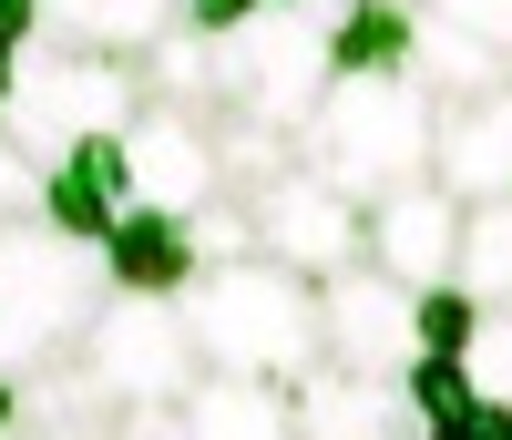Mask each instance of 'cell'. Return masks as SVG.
<instances>
[{
  "instance_id": "7",
  "label": "cell",
  "mask_w": 512,
  "mask_h": 440,
  "mask_svg": "<svg viewBox=\"0 0 512 440\" xmlns=\"http://www.w3.org/2000/svg\"><path fill=\"white\" fill-rule=\"evenodd\" d=\"M246 226H256V256H277V267H297V277H338V267L369 256V205H349L308 164L267 174V185L246 195Z\"/></svg>"
},
{
  "instance_id": "25",
  "label": "cell",
  "mask_w": 512,
  "mask_h": 440,
  "mask_svg": "<svg viewBox=\"0 0 512 440\" xmlns=\"http://www.w3.org/2000/svg\"><path fill=\"white\" fill-rule=\"evenodd\" d=\"M267 0H185V31H205V41H226V31H246Z\"/></svg>"
},
{
  "instance_id": "23",
  "label": "cell",
  "mask_w": 512,
  "mask_h": 440,
  "mask_svg": "<svg viewBox=\"0 0 512 440\" xmlns=\"http://www.w3.org/2000/svg\"><path fill=\"white\" fill-rule=\"evenodd\" d=\"M420 11H441L451 31H472V41H492V52L512 62V0H420Z\"/></svg>"
},
{
  "instance_id": "6",
  "label": "cell",
  "mask_w": 512,
  "mask_h": 440,
  "mask_svg": "<svg viewBox=\"0 0 512 440\" xmlns=\"http://www.w3.org/2000/svg\"><path fill=\"white\" fill-rule=\"evenodd\" d=\"M72 359L93 369V389H103L113 410H175L185 389L205 379V348L185 328V307L175 297H134V287L103 297V318L82 328Z\"/></svg>"
},
{
  "instance_id": "21",
  "label": "cell",
  "mask_w": 512,
  "mask_h": 440,
  "mask_svg": "<svg viewBox=\"0 0 512 440\" xmlns=\"http://www.w3.org/2000/svg\"><path fill=\"white\" fill-rule=\"evenodd\" d=\"M410 328H420V359H461L482 338V297L472 287H420L410 297Z\"/></svg>"
},
{
  "instance_id": "16",
  "label": "cell",
  "mask_w": 512,
  "mask_h": 440,
  "mask_svg": "<svg viewBox=\"0 0 512 440\" xmlns=\"http://www.w3.org/2000/svg\"><path fill=\"white\" fill-rule=\"evenodd\" d=\"M185 440H297V410L277 379H236V369H205L185 400H175Z\"/></svg>"
},
{
  "instance_id": "11",
  "label": "cell",
  "mask_w": 512,
  "mask_h": 440,
  "mask_svg": "<svg viewBox=\"0 0 512 440\" xmlns=\"http://www.w3.org/2000/svg\"><path fill=\"white\" fill-rule=\"evenodd\" d=\"M431 185L461 205H492L512 195V82L472 103H441V134H431Z\"/></svg>"
},
{
  "instance_id": "26",
  "label": "cell",
  "mask_w": 512,
  "mask_h": 440,
  "mask_svg": "<svg viewBox=\"0 0 512 440\" xmlns=\"http://www.w3.org/2000/svg\"><path fill=\"white\" fill-rule=\"evenodd\" d=\"M0 440H21V379L0 369Z\"/></svg>"
},
{
  "instance_id": "10",
  "label": "cell",
  "mask_w": 512,
  "mask_h": 440,
  "mask_svg": "<svg viewBox=\"0 0 512 440\" xmlns=\"http://www.w3.org/2000/svg\"><path fill=\"white\" fill-rule=\"evenodd\" d=\"M451 256H461V195L400 185V195L369 205V267L400 277L410 297H420V287H451Z\"/></svg>"
},
{
  "instance_id": "5",
  "label": "cell",
  "mask_w": 512,
  "mask_h": 440,
  "mask_svg": "<svg viewBox=\"0 0 512 440\" xmlns=\"http://www.w3.org/2000/svg\"><path fill=\"white\" fill-rule=\"evenodd\" d=\"M328 0H267L246 31L216 41V113L277 123V134H308V113L328 93Z\"/></svg>"
},
{
  "instance_id": "20",
  "label": "cell",
  "mask_w": 512,
  "mask_h": 440,
  "mask_svg": "<svg viewBox=\"0 0 512 440\" xmlns=\"http://www.w3.org/2000/svg\"><path fill=\"white\" fill-rule=\"evenodd\" d=\"M400 400H410L420 430H451L461 410H482V389H472L461 359H410V369H400Z\"/></svg>"
},
{
  "instance_id": "15",
  "label": "cell",
  "mask_w": 512,
  "mask_h": 440,
  "mask_svg": "<svg viewBox=\"0 0 512 440\" xmlns=\"http://www.w3.org/2000/svg\"><path fill=\"white\" fill-rule=\"evenodd\" d=\"M103 267H113V287H134V297H185V287L205 277V246H195L185 215L134 205V215L103 236Z\"/></svg>"
},
{
  "instance_id": "8",
  "label": "cell",
  "mask_w": 512,
  "mask_h": 440,
  "mask_svg": "<svg viewBox=\"0 0 512 440\" xmlns=\"http://www.w3.org/2000/svg\"><path fill=\"white\" fill-rule=\"evenodd\" d=\"M123 174H134V205L154 215H205L226 195V154H216V113L185 103H144L123 123Z\"/></svg>"
},
{
  "instance_id": "22",
  "label": "cell",
  "mask_w": 512,
  "mask_h": 440,
  "mask_svg": "<svg viewBox=\"0 0 512 440\" xmlns=\"http://www.w3.org/2000/svg\"><path fill=\"white\" fill-rule=\"evenodd\" d=\"M461 369H472L482 400H512V307H482V338L461 348Z\"/></svg>"
},
{
  "instance_id": "3",
  "label": "cell",
  "mask_w": 512,
  "mask_h": 440,
  "mask_svg": "<svg viewBox=\"0 0 512 440\" xmlns=\"http://www.w3.org/2000/svg\"><path fill=\"white\" fill-rule=\"evenodd\" d=\"M103 297H113V267H103V246H82L62 226H0V369L31 379V369H52L82 348V328L103 318Z\"/></svg>"
},
{
  "instance_id": "1",
  "label": "cell",
  "mask_w": 512,
  "mask_h": 440,
  "mask_svg": "<svg viewBox=\"0 0 512 440\" xmlns=\"http://www.w3.org/2000/svg\"><path fill=\"white\" fill-rule=\"evenodd\" d=\"M175 307H185V328L205 348V369L297 389L328 359V338H318V277L277 267V256H226V267H205Z\"/></svg>"
},
{
  "instance_id": "12",
  "label": "cell",
  "mask_w": 512,
  "mask_h": 440,
  "mask_svg": "<svg viewBox=\"0 0 512 440\" xmlns=\"http://www.w3.org/2000/svg\"><path fill=\"white\" fill-rule=\"evenodd\" d=\"M287 410H297V440H400V430H420L400 379H369V369H338V359H318L297 379Z\"/></svg>"
},
{
  "instance_id": "2",
  "label": "cell",
  "mask_w": 512,
  "mask_h": 440,
  "mask_svg": "<svg viewBox=\"0 0 512 440\" xmlns=\"http://www.w3.org/2000/svg\"><path fill=\"white\" fill-rule=\"evenodd\" d=\"M431 134H441V103L410 72H338L297 134V164L328 174L349 205H379L400 185H431Z\"/></svg>"
},
{
  "instance_id": "14",
  "label": "cell",
  "mask_w": 512,
  "mask_h": 440,
  "mask_svg": "<svg viewBox=\"0 0 512 440\" xmlns=\"http://www.w3.org/2000/svg\"><path fill=\"white\" fill-rule=\"evenodd\" d=\"M123 215H134V174H123V134H103V144H82L72 164H52L41 174V226H62V236H82V246H103Z\"/></svg>"
},
{
  "instance_id": "13",
  "label": "cell",
  "mask_w": 512,
  "mask_h": 440,
  "mask_svg": "<svg viewBox=\"0 0 512 440\" xmlns=\"http://www.w3.org/2000/svg\"><path fill=\"white\" fill-rule=\"evenodd\" d=\"M185 31V0H41V41L93 62H144Z\"/></svg>"
},
{
  "instance_id": "28",
  "label": "cell",
  "mask_w": 512,
  "mask_h": 440,
  "mask_svg": "<svg viewBox=\"0 0 512 440\" xmlns=\"http://www.w3.org/2000/svg\"><path fill=\"white\" fill-rule=\"evenodd\" d=\"M502 82H512V72H502Z\"/></svg>"
},
{
  "instance_id": "9",
  "label": "cell",
  "mask_w": 512,
  "mask_h": 440,
  "mask_svg": "<svg viewBox=\"0 0 512 440\" xmlns=\"http://www.w3.org/2000/svg\"><path fill=\"white\" fill-rule=\"evenodd\" d=\"M318 338H328V359H338V369L400 379V369L420 359L410 287H400V277H379L369 256H359V267H338V277H318Z\"/></svg>"
},
{
  "instance_id": "18",
  "label": "cell",
  "mask_w": 512,
  "mask_h": 440,
  "mask_svg": "<svg viewBox=\"0 0 512 440\" xmlns=\"http://www.w3.org/2000/svg\"><path fill=\"white\" fill-rule=\"evenodd\" d=\"M410 21L400 0H328V72H410Z\"/></svg>"
},
{
  "instance_id": "4",
  "label": "cell",
  "mask_w": 512,
  "mask_h": 440,
  "mask_svg": "<svg viewBox=\"0 0 512 440\" xmlns=\"http://www.w3.org/2000/svg\"><path fill=\"white\" fill-rule=\"evenodd\" d=\"M154 93H144V72L134 62H93V52H52V41H31L21 72H11V113H0V144L31 154L41 174L72 164L82 144H103L123 134Z\"/></svg>"
},
{
  "instance_id": "19",
  "label": "cell",
  "mask_w": 512,
  "mask_h": 440,
  "mask_svg": "<svg viewBox=\"0 0 512 440\" xmlns=\"http://www.w3.org/2000/svg\"><path fill=\"white\" fill-rule=\"evenodd\" d=\"M451 287H472L482 307H512V195L461 205V256H451Z\"/></svg>"
},
{
  "instance_id": "17",
  "label": "cell",
  "mask_w": 512,
  "mask_h": 440,
  "mask_svg": "<svg viewBox=\"0 0 512 440\" xmlns=\"http://www.w3.org/2000/svg\"><path fill=\"white\" fill-rule=\"evenodd\" d=\"M502 52H492V41H472V31H451L441 11H420L410 21V82H420V93H431V103H472V93H502Z\"/></svg>"
},
{
  "instance_id": "24",
  "label": "cell",
  "mask_w": 512,
  "mask_h": 440,
  "mask_svg": "<svg viewBox=\"0 0 512 440\" xmlns=\"http://www.w3.org/2000/svg\"><path fill=\"white\" fill-rule=\"evenodd\" d=\"M31 215H41V164L0 144V226H31Z\"/></svg>"
},
{
  "instance_id": "27",
  "label": "cell",
  "mask_w": 512,
  "mask_h": 440,
  "mask_svg": "<svg viewBox=\"0 0 512 440\" xmlns=\"http://www.w3.org/2000/svg\"><path fill=\"white\" fill-rule=\"evenodd\" d=\"M400 11H420V0H400Z\"/></svg>"
}]
</instances>
